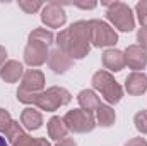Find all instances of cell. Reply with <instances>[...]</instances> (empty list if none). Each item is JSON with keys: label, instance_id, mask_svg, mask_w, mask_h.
Listing matches in <instances>:
<instances>
[{"label": "cell", "instance_id": "obj_1", "mask_svg": "<svg viewBox=\"0 0 147 146\" xmlns=\"http://www.w3.org/2000/svg\"><path fill=\"white\" fill-rule=\"evenodd\" d=\"M0 146H9L7 141H5V138H2V136H0Z\"/></svg>", "mask_w": 147, "mask_h": 146}]
</instances>
